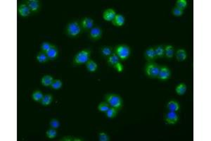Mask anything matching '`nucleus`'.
<instances>
[{
	"label": "nucleus",
	"mask_w": 211,
	"mask_h": 141,
	"mask_svg": "<svg viewBox=\"0 0 211 141\" xmlns=\"http://www.w3.org/2000/svg\"><path fill=\"white\" fill-rule=\"evenodd\" d=\"M175 54L174 47L172 45H167L165 47V56L168 59H171Z\"/></svg>",
	"instance_id": "5701e85b"
},
{
	"label": "nucleus",
	"mask_w": 211,
	"mask_h": 141,
	"mask_svg": "<svg viewBox=\"0 0 211 141\" xmlns=\"http://www.w3.org/2000/svg\"><path fill=\"white\" fill-rule=\"evenodd\" d=\"M154 49H155V52L156 57L161 58V57H163L165 56V48L163 45L157 46L156 47H155Z\"/></svg>",
	"instance_id": "bb28decb"
},
{
	"label": "nucleus",
	"mask_w": 211,
	"mask_h": 141,
	"mask_svg": "<svg viewBox=\"0 0 211 141\" xmlns=\"http://www.w3.org/2000/svg\"><path fill=\"white\" fill-rule=\"evenodd\" d=\"M160 66L153 61H149L145 66L144 71L148 77L155 78L158 77Z\"/></svg>",
	"instance_id": "39448f33"
},
{
	"label": "nucleus",
	"mask_w": 211,
	"mask_h": 141,
	"mask_svg": "<svg viewBox=\"0 0 211 141\" xmlns=\"http://www.w3.org/2000/svg\"><path fill=\"white\" fill-rule=\"evenodd\" d=\"M165 122L168 124H175L179 121V114L176 112H167L164 116Z\"/></svg>",
	"instance_id": "0eeeda50"
},
{
	"label": "nucleus",
	"mask_w": 211,
	"mask_h": 141,
	"mask_svg": "<svg viewBox=\"0 0 211 141\" xmlns=\"http://www.w3.org/2000/svg\"><path fill=\"white\" fill-rule=\"evenodd\" d=\"M187 6V2L186 0H177L176 2V7L184 10Z\"/></svg>",
	"instance_id": "2f4dec72"
},
{
	"label": "nucleus",
	"mask_w": 211,
	"mask_h": 141,
	"mask_svg": "<svg viewBox=\"0 0 211 141\" xmlns=\"http://www.w3.org/2000/svg\"><path fill=\"white\" fill-rule=\"evenodd\" d=\"M110 107V105L106 102H102L98 105V110L101 112H106Z\"/></svg>",
	"instance_id": "c85d7f7f"
},
{
	"label": "nucleus",
	"mask_w": 211,
	"mask_h": 141,
	"mask_svg": "<svg viewBox=\"0 0 211 141\" xmlns=\"http://www.w3.org/2000/svg\"><path fill=\"white\" fill-rule=\"evenodd\" d=\"M144 57L148 62L155 60V59L157 58V57L156 55H155L154 47H151L146 49L144 52Z\"/></svg>",
	"instance_id": "2eb2a0df"
},
{
	"label": "nucleus",
	"mask_w": 211,
	"mask_h": 141,
	"mask_svg": "<svg viewBox=\"0 0 211 141\" xmlns=\"http://www.w3.org/2000/svg\"><path fill=\"white\" fill-rule=\"evenodd\" d=\"M172 13L175 16H177V17H179V16H181L182 14H183L184 10H182V9L175 6V7H174L173 9L172 10Z\"/></svg>",
	"instance_id": "72a5a7b5"
},
{
	"label": "nucleus",
	"mask_w": 211,
	"mask_h": 141,
	"mask_svg": "<svg viewBox=\"0 0 211 141\" xmlns=\"http://www.w3.org/2000/svg\"><path fill=\"white\" fill-rule=\"evenodd\" d=\"M100 53L102 54V55L105 57H109L110 55H111V54L113 53V48L111 47L104 46L101 47Z\"/></svg>",
	"instance_id": "aec40b11"
},
{
	"label": "nucleus",
	"mask_w": 211,
	"mask_h": 141,
	"mask_svg": "<svg viewBox=\"0 0 211 141\" xmlns=\"http://www.w3.org/2000/svg\"><path fill=\"white\" fill-rule=\"evenodd\" d=\"M175 91L177 95H183L186 91V85L184 83L178 85L175 88Z\"/></svg>",
	"instance_id": "cd10ccee"
},
{
	"label": "nucleus",
	"mask_w": 211,
	"mask_h": 141,
	"mask_svg": "<svg viewBox=\"0 0 211 141\" xmlns=\"http://www.w3.org/2000/svg\"><path fill=\"white\" fill-rule=\"evenodd\" d=\"M52 100H53V97L52 95H49V94L44 95L42 100H41V104L43 105V106H48V105H49L52 103Z\"/></svg>",
	"instance_id": "393cba45"
},
{
	"label": "nucleus",
	"mask_w": 211,
	"mask_h": 141,
	"mask_svg": "<svg viewBox=\"0 0 211 141\" xmlns=\"http://www.w3.org/2000/svg\"><path fill=\"white\" fill-rule=\"evenodd\" d=\"M43 97H44V95L40 90H36V91L33 92L32 94V98L35 102H41Z\"/></svg>",
	"instance_id": "a878e982"
},
{
	"label": "nucleus",
	"mask_w": 211,
	"mask_h": 141,
	"mask_svg": "<svg viewBox=\"0 0 211 141\" xmlns=\"http://www.w3.org/2000/svg\"><path fill=\"white\" fill-rule=\"evenodd\" d=\"M114 53L117 54L119 59L122 61L126 60L131 54V50L129 47L125 45H119L114 48Z\"/></svg>",
	"instance_id": "20e7f679"
},
{
	"label": "nucleus",
	"mask_w": 211,
	"mask_h": 141,
	"mask_svg": "<svg viewBox=\"0 0 211 141\" xmlns=\"http://www.w3.org/2000/svg\"><path fill=\"white\" fill-rule=\"evenodd\" d=\"M116 16V11L113 9H108L103 13V18L104 19V21H109V22H112Z\"/></svg>",
	"instance_id": "4468645a"
},
{
	"label": "nucleus",
	"mask_w": 211,
	"mask_h": 141,
	"mask_svg": "<svg viewBox=\"0 0 211 141\" xmlns=\"http://www.w3.org/2000/svg\"><path fill=\"white\" fill-rule=\"evenodd\" d=\"M62 85H63V83H62V81L61 80L56 79V80H54L52 84L51 85L50 87H51L52 89L53 90H59L60 88H61Z\"/></svg>",
	"instance_id": "c756f323"
},
{
	"label": "nucleus",
	"mask_w": 211,
	"mask_h": 141,
	"mask_svg": "<svg viewBox=\"0 0 211 141\" xmlns=\"http://www.w3.org/2000/svg\"><path fill=\"white\" fill-rule=\"evenodd\" d=\"M52 44L51 43H49V42H44L42 43L41 45V51L42 52H47L48 50L49 49L50 47H52Z\"/></svg>",
	"instance_id": "f704fd0d"
},
{
	"label": "nucleus",
	"mask_w": 211,
	"mask_h": 141,
	"mask_svg": "<svg viewBox=\"0 0 211 141\" xmlns=\"http://www.w3.org/2000/svg\"><path fill=\"white\" fill-rule=\"evenodd\" d=\"M125 18L124 16L122 15L121 14H116V16H115V18L112 21V24L117 26V27H121L125 24Z\"/></svg>",
	"instance_id": "dca6fc26"
},
{
	"label": "nucleus",
	"mask_w": 211,
	"mask_h": 141,
	"mask_svg": "<svg viewBox=\"0 0 211 141\" xmlns=\"http://www.w3.org/2000/svg\"><path fill=\"white\" fill-rule=\"evenodd\" d=\"M46 135L48 138H49V139H53V138H54L57 135L56 130L55 128H52L48 129L46 132Z\"/></svg>",
	"instance_id": "7c9ffc66"
},
{
	"label": "nucleus",
	"mask_w": 211,
	"mask_h": 141,
	"mask_svg": "<svg viewBox=\"0 0 211 141\" xmlns=\"http://www.w3.org/2000/svg\"><path fill=\"white\" fill-rule=\"evenodd\" d=\"M170 75H171V72L169 68L165 66H162L160 67V71L157 78L161 80H166L170 77Z\"/></svg>",
	"instance_id": "1a4fd4ad"
},
{
	"label": "nucleus",
	"mask_w": 211,
	"mask_h": 141,
	"mask_svg": "<svg viewBox=\"0 0 211 141\" xmlns=\"http://www.w3.org/2000/svg\"><path fill=\"white\" fill-rule=\"evenodd\" d=\"M105 100L110 105V107L116 108L117 110H120L123 106V100L119 95L116 94L108 93L105 95Z\"/></svg>",
	"instance_id": "f257e3e1"
},
{
	"label": "nucleus",
	"mask_w": 211,
	"mask_h": 141,
	"mask_svg": "<svg viewBox=\"0 0 211 141\" xmlns=\"http://www.w3.org/2000/svg\"><path fill=\"white\" fill-rule=\"evenodd\" d=\"M105 113L106 116L108 118L113 119L117 116V113H118V110L116 108H113V107H110Z\"/></svg>",
	"instance_id": "b1692460"
},
{
	"label": "nucleus",
	"mask_w": 211,
	"mask_h": 141,
	"mask_svg": "<svg viewBox=\"0 0 211 141\" xmlns=\"http://www.w3.org/2000/svg\"><path fill=\"white\" fill-rule=\"evenodd\" d=\"M186 57H187V54H186L185 50L183 49H179L177 50L176 52V59L177 61L179 62L184 61V60H186Z\"/></svg>",
	"instance_id": "a211bd4d"
},
{
	"label": "nucleus",
	"mask_w": 211,
	"mask_h": 141,
	"mask_svg": "<svg viewBox=\"0 0 211 141\" xmlns=\"http://www.w3.org/2000/svg\"><path fill=\"white\" fill-rule=\"evenodd\" d=\"M86 67H87L88 71L92 73V72H95V71H97V69L98 68V65L94 61L92 60V59H90V60L86 63Z\"/></svg>",
	"instance_id": "412c9836"
},
{
	"label": "nucleus",
	"mask_w": 211,
	"mask_h": 141,
	"mask_svg": "<svg viewBox=\"0 0 211 141\" xmlns=\"http://www.w3.org/2000/svg\"><path fill=\"white\" fill-rule=\"evenodd\" d=\"M25 4L30 8L31 12L37 13L40 10V2L38 0H28L25 2Z\"/></svg>",
	"instance_id": "f8f14e48"
},
{
	"label": "nucleus",
	"mask_w": 211,
	"mask_h": 141,
	"mask_svg": "<svg viewBox=\"0 0 211 141\" xmlns=\"http://www.w3.org/2000/svg\"><path fill=\"white\" fill-rule=\"evenodd\" d=\"M107 64L109 66L113 67L118 72H121L123 71V66L121 63V59L114 52L111 55L107 57Z\"/></svg>",
	"instance_id": "423d86ee"
},
{
	"label": "nucleus",
	"mask_w": 211,
	"mask_h": 141,
	"mask_svg": "<svg viewBox=\"0 0 211 141\" xmlns=\"http://www.w3.org/2000/svg\"><path fill=\"white\" fill-rule=\"evenodd\" d=\"M53 81H54V78H53L52 76L45 75L42 78L41 83L43 86H45V87H49V86H51Z\"/></svg>",
	"instance_id": "6ab92c4d"
},
{
	"label": "nucleus",
	"mask_w": 211,
	"mask_h": 141,
	"mask_svg": "<svg viewBox=\"0 0 211 141\" xmlns=\"http://www.w3.org/2000/svg\"><path fill=\"white\" fill-rule=\"evenodd\" d=\"M99 141H109L110 138L106 133L100 132L99 133Z\"/></svg>",
	"instance_id": "c9c22d12"
},
{
	"label": "nucleus",
	"mask_w": 211,
	"mask_h": 141,
	"mask_svg": "<svg viewBox=\"0 0 211 141\" xmlns=\"http://www.w3.org/2000/svg\"><path fill=\"white\" fill-rule=\"evenodd\" d=\"M66 33L68 36L71 37H78L81 33L82 27L77 21H72L67 25L66 28Z\"/></svg>",
	"instance_id": "7ed1b4c3"
},
{
	"label": "nucleus",
	"mask_w": 211,
	"mask_h": 141,
	"mask_svg": "<svg viewBox=\"0 0 211 141\" xmlns=\"http://www.w3.org/2000/svg\"><path fill=\"white\" fill-rule=\"evenodd\" d=\"M18 12L22 17H27L31 14V11L26 4H21L18 6Z\"/></svg>",
	"instance_id": "9d476101"
},
{
	"label": "nucleus",
	"mask_w": 211,
	"mask_h": 141,
	"mask_svg": "<svg viewBox=\"0 0 211 141\" xmlns=\"http://www.w3.org/2000/svg\"><path fill=\"white\" fill-rule=\"evenodd\" d=\"M36 59H37V61L40 64L46 63L47 61H49V59H48V57L47 56V54L42 51L40 52L39 53L37 54V57H36Z\"/></svg>",
	"instance_id": "4be33fe9"
},
{
	"label": "nucleus",
	"mask_w": 211,
	"mask_h": 141,
	"mask_svg": "<svg viewBox=\"0 0 211 141\" xmlns=\"http://www.w3.org/2000/svg\"><path fill=\"white\" fill-rule=\"evenodd\" d=\"M81 27L85 30H90L94 27V20L90 17L82 18L81 21Z\"/></svg>",
	"instance_id": "9b49d317"
},
{
	"label": "nucleus",
	"mask_w": 211,
	"mask_h": 141,
	"mask_svg": "<svg viewBox=\"0 0 211 141\" xmlns=\"http://www.w3.org/2000/svg\"><path fill=\"white\" fill-rule=\"evenodd\" d=\"M60 125H61L60 121L56 119H52V120L49 121V126H51V128H55V129L59 128Z\"/></svg>",
	"instance_id": "473e14b6"
},
{
	"label": "nucleus",
	"mask_w": 211,
	"mask_h": 141,
	"mask_svg": "<svg viewBox=\"0 0 211 141\" xmlns=\"http://www.w3.org/2000/svg\"><path fill=\"white\" fill-rule=\"evenodd\" d=\"M167 108L170 112H177L180 109V105L178 102L175 101V100H171L167 102Z\"/></svg>",
	"instance_id": "f3484780"
},
{
	"label": "nucleus",
	"mask_w": 211,
	"mask_h": 141,
	"mask_svg": "<svg viewBox=\"0 0 211 141\" xmlns=\"http://www.w3.org/2000/svg\"><path fill=\"white\" fill-rule=\"evenodd\" d=\"M47 54V56L49 59V60H54L57 58L59 55V50L56 46L52 45V47H50L49 49L47 52H45Z\"/></svg>",
	"instance_id": "ddd939ff"
},
{
	"label": "nucleus",
	"mask_w": 211,
	"mask_h": 141,
	"mask_svg": "<svg viewBox=\"0 0 211 141\" xmlns=\"http://www.w3.org/2000/svg\"><path fill=\"white\" fill-rule=\"evenodd\" d=\"M91 54V50L89 49H85L81 50L78 52L74 57L73 64L75 65H81V64H85L90 60V57Z\"/></svg>",
	"instance_id": "f03ea898"
},
{
	"label": "nucleus",
	"mask_w": 211,
	"mask_h": 141,
	"mask_svg": "<svg viewBox=\"0 0 211 141\" xmlns=\"http://www.w3.org/2000/svg\"><path fill=\"white\" fill-rule=\"evenodd\" d=\"M103 31L102 28L97 26H94L90 30L89 33V37L92 40H98L102 38Z\"/></svg>",
	"instance_id": "6e6552de"
}]
</instances>
